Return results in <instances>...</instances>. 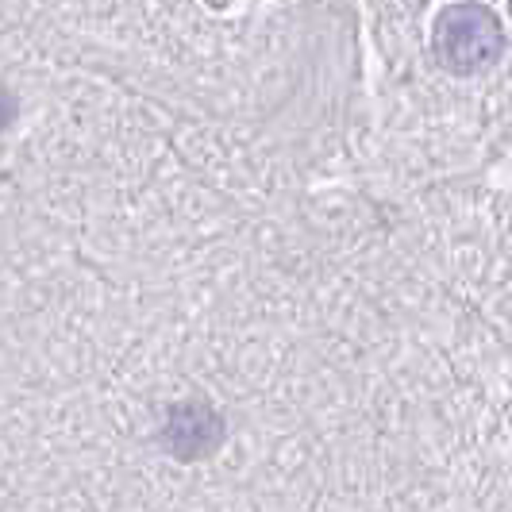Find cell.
Listing matches in <instances>:
<instances>
[{"label":"cell","mask_w":512,"mask_h":512,"mask_svg":"<svg viewBox=\"0 0 512 512\" xmlns=\"http://www.w3.org/2000/svg\"><path fill=\"white\" fill-rule=\"evenodd\" d=\"M436 58L455 74H478L505 51L501 20L482 4H455L436 24Z\"/></svg>","instance_id":"6da1fadb"},{"label":"cell","mask_w":512,"mask_h":512,"mask_svg":"<svg viewBox=\"0 0 512 512\" xmlns=\"http://www.w3.org/2000/svg\"><path fill=\"white\" fill-rule=\"evenodd\" d=\"M216 416L205 409V405H185V409L174 412V424H170V439H174V451L181 459H193L208 451L216 443Z\"/></svg>","instance_id":"7a4b0ae2"},{"label":"cell","mask_w":512,"mask_h":512,"mask_svg":"<svg viewBox=\"0 0 512 512\" xmlns=\"http://www.w3.org/2000/svg\"><path fill=\"white\" fill-rule=\"evenodd\" d=\"M12 112H16V101H12V97H8L4 89H0V128H4L8 120H12Z\"/></svg>","instance_id":"3957f363"}]
</instances>
